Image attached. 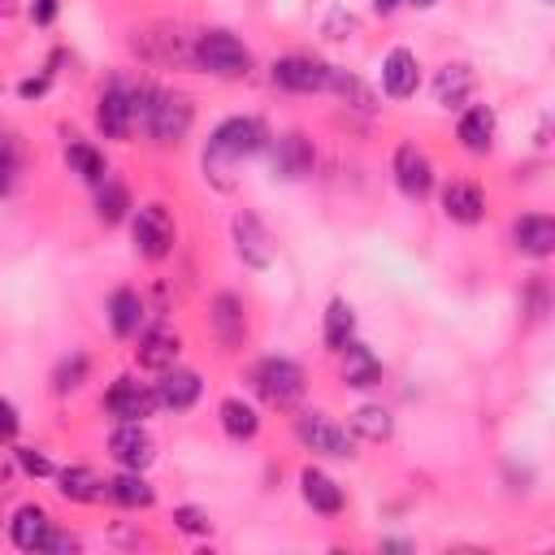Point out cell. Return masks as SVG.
<instances>
[{
    "label": "cell",
    "instance_id": "8fae6325",
    "mask_svg": "<svg viewBox=\"0 0 555 555\" xmlns=\"http://www.w3.org/2000/svg\"><path fill=\"white\" fill-rule=\"evenodd\" d=\"M230 238H234V251L247 269H269L273 264V234L264 230V221L251 212V208H238L234 221H230Z\"/></svg>",
    "mask_w": 555,
    "mask_h": 555
},
{
    "label": "cell",
    "instance_id": "9c48e42d",
    "mask_svg": "<svg viewBox=\"0 0 555 555\" xmlns=\"http://www.w3.org/2000/svg\"><path fill=\"white\" fill-rule=\"evenodd\" d=\"M156 408H160L156 386H147V382L130 377V373L113 377L108 390H104V412H108L113 421H147Z\"/></svg>",
    "mask_w": 555,
    "mask_h": 555
},
{
    "label": "cell",
    "instance_id": "74e56055",
    "mask_svg": "<svg viewBox=\"0 0 555 555\" xmlns=\"http://www.w3.org/2000/svg\"><path fill=\"white\" fill-rule=\"evenodd\" d=\"M321 35H325V39H351V35H356V13H351V9H334V13L325 17Z\"/></svg>",
    "mask_w": 555,
    "mask_h": 555
},
{
    "label": "cell",
    "instance_id": "2e32d148",
    "mask_svg": "<svg viewBox=\"0 0 555 555\" xmlns=\"http://www.w3.org/2000/svg\"><path fill=\"white\" fill-rule=\"evenodd\" d=\"M494 134H499V113L494 104H468L460 108V121H455V139L468 156H490L494 152Z\"/></svg>",
    "mask_w": 555,
    "mask_h": 555
},
{
    "label": "cell",
    "instance_id": "ac0fdd59",
    "mask_svg": "<svg viewBox=\"0 0 555 555\" xmlns=\"http://www.w3.org/2000/svg\"><path fill=\"white\" fill-rule=\"evenodd\" d=\"M507 238H512V247H516L520 256L546 260V256L555 251V217H551V212H520V217L512 221Z\"/></svg>",
    "mask_w": 555,
    "mask_h": 555
},
{
    "label": "cell",
    "instance_id": "52a82bcc",
    "mask_svg": "<svg viewBox=\"0 0 555 555\" xmlns=\"http://www.w3.org/2000/svg\"><path fill=\"white\" fill-rule=\"evenodd\" d=\"M330 78H334V65L312 56V52H286L269 65V82L282 87V91H295V95L330 91Z\"/></svg>",
    "mask_w": 555,
    "mask_h": 555
},
{
    "label": "cell",
    "instance_id": "8992f818",
    "mask_svg": "<svg viewBox=\"0 0 555 555\" xmlns=\"http://www.w3.org/2000/svg\"><path fill=\"white\" fill-rule=\"evenodd\" d=\"M291 429H295L299 447L312 451V455H330V460H351V455H356V434H351L347 425H338V421H334L330 412H321V408L299 412Z\"/></svg>",
    "mask_w": 555,
    "mask_h": 555
},
{
    "label": "cell",
    "instance_id": "d6986e66",
    "mask_svg": "<svg viewBox=\"0 0 555 555\" xmlns=\"http://www.w3.org/2000/svg\"><path fill=\"white\" fill-rule=\"evenodd\" d=\"M104 317H108L113 338H134L147 325V304H143V295L134 286H117L104 299Z\"/></svg>",
    "mask_w": 555,
    "mask_h": 555
},
{
    "label": "cell",
    "instance_id": "c3c4849f",
    "mask_svg": "<svg viewBox=\"0 0 555 555\" xmlns=\"http://www.w3.org/2000/svg\"><path fill=\"white\" fill-rule=\"evenodd\" d=\"M546 4H551V0H546Z\"/></svg>",
    "mask_w": 555,
    "mask_h": 555
},
{
    "label": "cell",
    "instance_id": "f35d334b",
    "mask_svg": "<svg viewBox=\"0 0 555 555\" xmlns=\"http://www.w3.org/2000/svg\"><path fill=\"white\" fill-rule=\"evenodd\" d=\"M520 308L529 312V321H542V312H546V282H542V278H533V282L525 286Z\"/></svg>",
    "mask_w": 555,
    "mask_h": 555
},
{
    "label": "cell",
    "instance_id": "484cf974",
    "mask_svg": "<svg viewBox=\"0 0 555 555\" xmlns=\"http://www.w3.org/2000/svg\"><path fill=\"white\" fill-rule=\"evenodd\" d=\"M217 425H221L225 438H234V442H251V438L260 434V412H256L243 395H225V399L217 403Z\"/></svg>",
    "mask_w": 555,
    "mask_h": 555
},
{
    "label": "cell",
    "instance_id": "3957f363",
    "mask_svg": "<svg viewBox=\"0 0 555 555\" xmlns=\"http://www.w3.org/2000/svg\"><path fill=\"white\" fill-rule=\"evenodd\" d=\"M195 126V100L178 87H156L152 95V108L143 117V130L156 147H178Z\"/></svg>",
    "mask_w": 555,
    "mask_h": 555
},
{
    "label": "cell",
    "instance_id": "ffe728a7",
    "mask_svg": "<svg viewBox=\"0 0 555 555\" xmlns=\"http://www.w3.org/2000/svg\"><path fill=\"white\" fill-rule=\"evenodd\" d=\"M199 395H204V377L195 369H182V364H169L156 382V399L169 412H191L199 403Z\"/></svg>",
    "mask_w": 555,
    "mask_h": 555
},
{
    "label": "cell",
    "instance_id": "60d3db41",
    "mask_svg": "<svg viewBox=\"0 0 555 555\" xmlns=\"http://www.w3.org/2000/svg\"><path fill=\"white\" fill-rule=\"evenodd\" d=\"M52 65H56V56H52ZM52 65H48L43 74H30V78H22V82H17V95H22V100H39V95L52 87V74H56Z\"/></svg>",
    "mask_w": 555,
    "mask_h": 555
},
{
    "label": "cell",
    "instance_id": "b9f144b4",
    "mask_svg": "<svg viewBox=\"0 0 555 555\" xmlns=\"http://www.w3.org/2000/svg\"><path fill=\"white\" fill-rule=\"evenodd\" d=\"M56 13H61V0H30V4H26V17H30L35 26H52Z\"/></svg>",
    "mask_w": 555,
    "mask_h": 555
},
{
    "label": "cell",
    "instance_id": "603a6c76",
    "mask_svg": "<svg viewBox=\"0 0 555 555\" xmlns=\"http://www.w3.org/2000/svg\"><path fill=\"white\" fill-rule=\"evenodd\" d=\"M48 533H52V516H48L43 503H22L9 516V542L17 551H43L48 546Z\"/></svg>",
    "mask_w": 555,
    "mask_h": 555
},
{
    "label": "cell",
    "instance_id": "7dc6e473",
    "mask_svg": "<svg viewBox=\"0 0 555 555\" xmlns=\"http://www.w3.org/2000/svg\"><path fill=\"white\" fill-rule=\"evenodd\" d=\"M0 87H4V74H0Z\"/></svg>",
    "mask_w": 555,
    "mask_h": 555
},
{
    "label": "cell",
    "instance_id": "8d00e7d4",
    "mask_svg": "<svg viewBox=\"0 0 555 555\" xmlns=\"http://www.w3.org/2000/svg\"><path fill=\"white\" fill-rule=\"evenodd\" d=\"M13 460H17V468H22L26 477H56V464H52L39 447H17Z\"/></svg>",
    "mask_w": 555,
    "mask_h": 555
},
{
    "label": "cell",
    "instance_id": "4fadbf2b",
    "mask_svg": "<svg viewBox=\"0 0 555 555\" xmlns=\"http://www.w3.org/2000/svg\"><path fill=\"white\" fill-rule=\"evenodd\" d=\"M134 338H139L134 360H139V369H147V373H165V369L178 364V356H182V334H178L173 325H165V321L143 325Z\"/></svg>",
    "mask_w": 555,
    "mask_h": 555
},
{
    "label": "cell",
    "instance_id": "d590c367",
    "mask_svg": "<svg viewBox=\"0 0 555 555\" xmlns=\"http://www.w3.org/2000/svg\"><path fill=\"white\" fill-rule=\"evenodd\" d=\"M169 520H173L178 533H191V538H208L212 533V516L204 507H195V503H178Z\"/></svg>",
    "mask_w": 555,
    "mask_h": 555
},
{
    "label": "cell",
    "instance_id": "7c38bea8",
    "mask_svg": "<svg viewBox=\"0 0 555 555\" xmlns=\"http://www.w3.org/2000/svg\"><path fill=\"white\" fill-rule=\"evenodd\" d=\"M95 130L113 143H126L134 134V108H130V87L121 82H108L100 95H95Z\"/></svg>",
    "mask_w": 555,
    "mask_h": 555
},
{
    "label": "cell",
    "instance_id": "277c9868",
    "mask_svg": "<svg viewBox=\"0 0 555 555\" xmlns=\"http://www.w3.org/2000/svg\"><path fill=\"white\" fill-rule=\"evenodd\" d=\"M130 238H134V251L143 260H152V264L169 260L178 247V221H173L169 204H160V199L134 204L130 208Z\"/></svg>",
    "mask_w": 555,
    "mask_h": 555
},
{
    "label": "cell",
    "instance_id": "7402d4cb",
    "mask_svg": "<svg viewBox=\"0 0 555 555\" xmlns=\"http://www.w3.org/2000/svg\"><path fill=\"white\" fill-rule=\"evenodd\" d=\"M442 217L455 225H477L486 217V191L468 178H451L442 186Z\"/></svg>",
    "mask_w": 555,
    "mask_h": 555
},
{
    "label": "cell",
    "instance_id": "ee69618b",
    "mask_svg": "<svg viewBox=\"0 0 555 555\" xmlns=\"http://www.w3.org/2000/svg\"><path fill=\"white\" fill-rule=\"evenodd\" d=\"M403 4H412V0H373V13H377V17H390V13H399Z\"/></svg>",
    "mask_w": 555,
    "mask_h": 555
},
{
    "label": "cell",
    "instance_id": "9a60e30c",
    "mask_svg": "<svg viewBox=\"0 0 555 555\" xmlns=\"http://www.w3.org/2000/svg\"><path fill=\"white\" fill-rule=\"evenodd\" d=\"M269 143H273V178L299 182V178L312 173L317 147H312V139H308L304 130H286V134H278V139H269Z\"/></svg>",
    "mask_w": 555,
    "mask_h": 555
},
{
    "label": "cell",
    "instance_id": "4dcf8cb0",
    "mask_svg": "<svg viewBox=\"0 0 555 555\" xmlns=\"http://www.w3.org/2000/svg\"><path fill=\"white\" fill-rule=\"evenodd\" d=\"M65 165H69V173H78V178L91 182V186L108 178L104 152H100L95 143H87V139H65Z\"/></svg>",
    "mask_w": 555,
    "mask_h": 555
},
{
    "label": "cell",
    "instance_id": "4316f807",
    "mask_svg": "<svg viewBox=\"0 0 555 555\" xmlns=\"http://www.w3.org/2000/svg\"><path fill=\"white\" fill-rule=\"evenodd\" d=\"M56 494L65 503H100L104 499V477L91 464H69L56 468Z\"/></svg>",
    "mask_w": 555,
    "mask_h": 555
},
{
    "label": "cell",
    "instance_id": "f6af8a7d",
    "mask_svg": "<svg viewBox=\"0 0 555 555\" xmlns=\"http://www.w3.org/2000/svg\"><path fill=\"white\" fill-rule=\"evenodd\" d=\"M382 551H412V542H403V538H386Z\"/></svg>",
    "mask_w": 555,
    "mask_h": 555
},
{
    "label": "cell",
    "instance_id": "f546056e",
    "mask_svg": "<svg viewBox=\"0 0 555 555\" xmlns=\"http://www.w3.org/2000/svg\"><path fill=\"white\" fill-rule=\"evenodd\" d=\"M130 208H134V199H130V186H126L121 178L108 173L104 182H95V221L117 225V221L130 217Z\"/></svg>",
    "mask_w": 555,
    "mask_h": 555
},
{
    "label": "cell",
    "instance_id": "5bb4252c",
    "mask_svg": "<svg viewBox=\"0 0 555 555\" xmlns=\"http://www.w3.org/2000/svg\"><path fill=\"white\" fill-rule=\"evenodd\" d=\"M108 455L117 468H147L156 460V438L143 429V421H117V429L108 434Z\"/></svg>",
    "mask_w": 555,
    "mask_h": 555
},
{
    "label": "cell",
    "instance_id": "d4e9b609",
    "mask_svg": "<svg viewBox=\"0 0 555 555\" xmlns=\"http://www.w3.org/2000/svg\"><path fill=\"white\" fill-rule=\"evenodd\" d=\"M104 499L117 503V507H126V512H147L156 503V486L139 468H121L117 477L104 481Z\"/></svg>",
    "mask_w": 555,
    "mask_h": 555
},
{
    "label": "cell",
    "instance_id": "6da1fadb",
    "mask_svg": "<svg viewBox=\"0 0 555 555\" xmlns=\"http://www.w3.org/2000/svg\"><path fill=\"white\" fill-rule=\"evenodd\" d=\"M269 126L260 121V117H251V113H234V117H225V121H217L212 126V134H208V143H204V178H212L221 191H230V169L238 165V160H251V156H260L264 147H269Z\"/></svg>",
    "mask_w": 555,
    "mask_h": 555
},
{
    "label": "cell",
    "instance_id": "ab89813d",
    "mask_svg": "<svg viewBox=\"0 0 555 555\" xmlns=\"http://www.w3.org/2000/svg\"><path fill=\"white\" fill-rule=\"evenodd\" d=\"M17 429H22V412H17L13 399L0 395V447H9V442L17 438Z\"/></svg>",
    "mask_w": 555,
    "mask_h": 555
},
{
    "label": "cell",
    "instance_id": "7bdbcfd3",
    "mask_svg": "<svg viewBox=\"0 0 555 555\" xmlns=\"http://www.w3.org/2000/svg\"><path fill=\"white\" fill-rule=\"evenodd\" d=\"M43 551H56V555H65V551H78V538L52 525V533H48V546H43Z\"/></svg>",
    "mask_w": 555,
    "mask_h": 555
},
{
    "label": "cell",
    "instance_id": "d6a6232c",
    "mask_svg": "<svg viewBox=\"0 0 555 555\" xmlns=\"http://www.w3.org/2000/svg\"><path fill=\"white\" fill-rule=\"evenodd\" d=\"M87 373H91V356L74 347L69 356L56 360V369H52V377H48V382H52V395H74V390L87 382Z\"/></svg>",
    "mask_w": 555,
    "mask_h": 555
},
{
    "label": "cell",
    "instance_id": "1f68e13d",
    "mask_svg": "<svg viewBox=\"0 0 555 555\" xmlns=\"http://www.w3.org/2000/svg\"><path fill=\"white\" fill-rule=\"evenodd\" d=\"M356 438H364V442H390L395 438V416H390V408H382V403H360L356 412H351V425H347Z\"/></svg>",
    "mask_w": 555,
    "mask_h": 555
},
{
    "label": "cell",
    "instance_id": "e575fe53",
    "mask_svg": "<svg viewBox=\"0 0 555 555\" xmlns=\"http://www.w3.org/2000/svg\"><path fill=\"white\" fill-rule=\"evenodd\" d=\"M17 178H22V143H17V134L0 130V199H9L17 191Z\"/></svg>",
    "mask_w": 555,
    "mask_h": 555
},
{
    "label": "cell",
    "instance_id": "cb8c5ba5",
    "mask_svg": "<svg viewBox=\"0 0 555 555\" xmlns=\"http://www.w3.org/2000/svg\"><path fill=\"white\" fill-rule=\"evenodd\" d=\"M473 91H477V69L468 61H447L434 74V100H438V108H464Z\"/></svg>",
    "mask_w": 555,
    "mask_h": 555
},
{
    "label": "cell",
    "instance_id": "ba28073f",
    "mask_svg": "<svg viewBox=\"0 0 555 555\" xmlns=\"http://www.w3.org/2000/svg\"><path fill=\"white\" fill-rule=\"evenodd\" d=\"M390 178H395L403 199L421 204L434 191V160H429V152L421 143H399L395 156H390Z\"/></svg>",
    "mask_w": 555,
    "mask_h": 555
},
{
    "label": "cell",
    "instance_id": "44dd1931",
    "mask_svg": "<svg viewBox=\"0 0 555 555\" xmlns=\"http://www.w3.org/2000/svg\"><path fill=\"white\" fill-rule=\"evenodd\" d=\"M299 494H304V503H308L317 516H343V507H347L343 486H338L325 468H317V464L299 468Z\"/></svg>",
    "mask_w": 555,
    "mask_h": 555
},
{
    "label": "cell",
    "instance_id": "7a4b0ae2",
    "mask_svg": "<svg viewBox=\"0 0 555 555\" xmlns=\"http://www.w3.org/2000/svg\"><path fill=\"white\" fill-rule=\"evenodd\" d=\"M191 65H195L199 74L238 82V78H247V74L256 69V56H251V48H247L234 30L208 26V30H199V35L191 39Z\"/></svg>",
    "mask_w": 555,
    "mask_h": 555
},
{
    "label": "cell",
    "instance_id": "836d02e7",
    "mask_svg": "<svg viewBox=\"0 0 555 555\" xmlns=\"http://www.w3.org/2000/svg\"><path fill=\"white\" fill-rule=\"evenodd\" d=\"M330 91H334V95H343V100H347L356 113H377V95H373V91H369V87H364V82H360L351 69H343V65H334Z\"/></svg>",
    "mask_w": 555,
    "mask_h": 555
},
{
    "label": "cell",
    "instance_id": "30bf717a",
    "mask_svg": "<svg viewBox=\"0 0 555 555\" xmlns=\"http://www.w3.org/2000/svg\"><path fill=\"white\" fill-rule=\"evenodd\" d=\"M208 330L221 351H238L247 343V304L238 291H217L208 299Z\"/></svg>",
    "mask_w": 555,
    "mask_h": 555
},
{
    "label": "cell",
    "instance_id": "bcb514c9",
    "mask_svg": "<svg viewBox=\"0 0 555 555\" xmlns=\"http://www.w3.org/2000/svg\"><path fill=\"white\" fill-rule=\"evenodd\" d=\"M412 4H416V9H434L438 0H412Z\"/></svg>",
    "mask_w": 555,
    "mask_h": 555
},
{
    "label": "cell",
    "instance_id": "5b68a950",
    "mask_svg": "<svg viewBox=\"0 0 555 555\" xmlns=\"http://www.w3.org/2000/svg\"><path fill=\"white\" fill-rule=\"evenodd\" d=\"M247 382H251V390H256L269 408H282V412L295 408V403L304 399V390H308L304 364L291 360V356H264V360H256L251 373H247Z\"/></svg>",
    "mask_w": 555,
    "mask_h": 555
},
{
    "label": "cell",
    "instance_id": "83f0119b",
    "mask_svg": "<svg viewBox=\"0 0 555 555\" xmlns=\"http://www.w3.org/2000/svg\"><path fill=\"white\" fill-rule=\"evenodd\" d=\"M338 356H343V386H351V390H369V386L382 382V360L373 356V347H364V343L351 338Z\"/></svg>",
    "mask_w": 555,
    "mask_h": 555
},
{
    "label": "cell",
    "instance_id": "f1b7e54d",
    "mask_svg": "<svg viewBox=\"0 0 555 555\" xmlns=\"http://www.w3.org/2000/svg\"><path fill=\"white\" fill-rule=\"evenodd\" d=\"M351 338H356V308L343 295H334L321 317V343H325V351H343Z\"/></svg>",
    "mask_w": 555,
    "mask_h": 555
},
{
    "label": "cell",
    "instance_id": "e0dca14e",
    "mask_svg": "<svg viewBox=\"0 0 555 555\" xmlns=\"http://www.w3.org/2000/svg\"><path fill=\"white\" fill-rule=\"evenodd\" d=\"M421 87V56L403 43H395L386 56H382V91L386 100H412Z\"/></svg>",
    "mask_w": 555,
    "mask_h": 555
}]
</instances>
